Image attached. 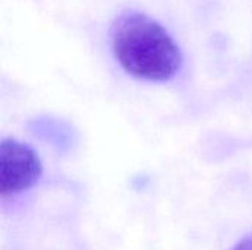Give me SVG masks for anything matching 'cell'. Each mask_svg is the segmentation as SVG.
<instances>
[{"mask_svg": "<svg viewBox=\"0 0 252 250\" xmlns=\"http://www.w3.org/2000/svg\"><path fill=\"white\" fill-rule=\"evenodd\" d=\"M232 250H252V236L241 240Z\"/></svg>", "mask_w": 252, "mask_h": 250, "instance_id": "3", "label": "cell"}, {"mask_svg": "<svg viewBox=\"0 0 252 250\" xmlns=\"http://www.w3.org/2000/svg\"><path fill=\"white\" fill-rule=\"evenodd\" d=\"M112 50L130 75L154 83L171 80L183 63L180 47L168 31L140 12H126L115 19Z\"/></svg>", "mask_w": 252, "mask_h": 250, "instance_id": "1", "label": "cell"}, {"mask_svg": "<svg viewBox=\"0 0 252 250\" xmlns=\"http://www.w3.org/2000/svg\"><path fill=\"white\" fill-rule=\"evenodd\" d=\"M37 152L27 143L7 137L0 143V194L13 196L31 189L41 177Z\"/></svg>", "mask_w": 252, "mask_h": 250, "instance_id": "2", "label": "cell"}]
</instances>
